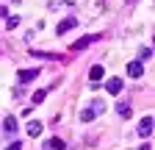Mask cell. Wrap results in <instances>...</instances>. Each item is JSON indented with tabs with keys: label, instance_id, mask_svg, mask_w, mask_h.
Masks as SVG:
<instances>
[{
	"label": "cell",
	"instance_id": "7a4b0ae2",
	"mask_svg": "<svg viewBox=\"0 0 155 150\" xmlns=\"http://www.w3.org/2000/svg\"><path fill=\"white\" fill-rule=\"evenodd\" d=\"M105 89L111 92V95H119V92L125 89V84H122V78H116V75H114V78H108V81H105Z\"/></svg>",
	"mask_w": 155,
	"mask_h": 150
},
{
	"label": "cell",
	"instance_id": "6da1fadb",
	"mask_svg": "<svg viewBox=\"0 0 155 150\" xmlns=\"http://www.w3.org/2000/svg\"><path fill=\"white\" fill-rule=\"evenodd\" d=\"M97 39H100V36H81L78 42L69 45V50H72V53H81V50H86V47H89L91 42H97Z\"/></svg>",
	"mask_w": 155,
	"mask_h": 150
},
{
	"label": "cell",
	"instance_id": "30bf717a",
	"mask_svg": "<svg viewBox=\"0 0 155 150\" xmlns=\"http://www.w3.org/2000/svg\"><path fill=\"white\" fill-rule=\"evenodd\" d=\"M45 97H47V89H36V92H33V97H31V106L45 103Z\"/></svg>",
	"mask_w": 155,
	"mask_h": 150
},
{
	"label": "cell",
	"instance_id": "ba28073f",
	"mask_svg": "<svg viewBox=\"0 0 155 150\" xmlns=\"http://www.w3.org/2000/svg\"><path fill=\"white\" fill-rule=\"evenodd\" d=\"M31 56H36V59H50V61H64V56H58V53H42V50H31Z\"/></svg>",
	"mask_w": 155,
	"mask_h": 150
},
{
	"label": "cell",
	"instance_id": "277c9868",
	"mask_svg": "<svg viewBox=\"0 0 155 150\" xmlns=\"http://www.w3.org/2000/svg\"><path fill=\"white\" fill-rule=\"evenodd\" d=\"M150 134H152V117H144V120L139 122V136H141V139H147Z\"/></svg>",
	"mask_w": 155,
	"mask_h": 150
},
{
	"label": "cell",
	"instance_id": "52a82bcc",
	"mask_svg": "<svg viewBox=\"0 0 155 150\" xmlns=\"http://www.w3.org/2000/svg\"><path fill=\"white\" fill-rule=\"evenodd\" d=\"M127 75H130V78H141V75H144V67L139 61H130L127 64Z\"/></svg>",
	"mask_w": 155,
	"mask_h": 150
},
{
	"label": "cell",
	"instance_id": "8fae6325",
	"mask_svg": "<svg viewBox=\"0 0 155 150\" xmlns=\"http://www.w3.org/2000/svg\"><path fill=\"white\" fill-rule=\"evenodd\" d=\"M42 134V122H28V136H39Z\"/></svg>",
	"mask_w": 155,
	"mask_h": 150
},
{
	"label": "cell",
	"instance_id": "8992f818",
	"mask_svg": "<svg viewBox=\"0 0 155 150\" xmlns=\"http://www.w3.org/2000/svg\"><path fill=\"white\" fill-rule=\"evenodd\" d=\"M103 75H105V70H103V64H94V67L89 70V81H91V84H97V81H100V78H103Z\"/></svg>",
	"mask_w": 155,
	"mask_h": 150
},
{
	"label": "cell",
	"instance_id": "4fadbf2b",
	"mask_svg": "<svg viewBox=\"0 0 155 150\" xmlns=\"http://www.w3.org/2000/svg\"><path fill=\"white\" fill-rule=\"evenodd\" d=\"M94 114H97V108H86V111H81V120H83V122H91Z\"/></svg>",
	"mask_w": 155,
	"mask_h": 150
},
{
	"label": "cell",
	"instance_id": "7c38bea8",
	"mask_svg": "<svg viewBox=\"0 0 155 150\" xmlns=\"http://www.w3.org/2000/svg\"><path fill=\"white\" fill-rule=\"evenodd\" d=\"M116 108H119V117H125V120H127V117L133 114V111H130V103H119Z\"/></svg>",
	"mask_w": 155,
	"mask_h": 150
},
{
	"label": "cell",
	"instance_id": "5b68a950",
	"mask_svg": "<svg viewBox=\"0 0 155 150\" xmlns=\"http://www.w3.org/2000/svg\"><path fill=\"white\" fill-rule=\"evenodd\" d=\"M39 75V70H19L17 72V78H19V84H28V81H33Z\"/></svg>",
	"mask_w": 155,
	"mask_h": 150
},
{
	"label": "cell",
	"instance_id": "e0dca14e",
	"mask_svg": "<svg viewBox=\"0 0 155 150\" xmlns=\"http://www.w3.org/2000/svg\"><path fill=\"white\" fill-rule=\"evenodd\" d=\"M139 150H150V145H141V147H139Z\"/></svg>",
	"mask_w": 155,
	"mask_h": 150
},
{
	"label": "cell",
	"instance_id": "9a60e30c",
	"mask_svg": "<svg viewBox=\"0 0 155 150\" xmlns=\"http://www.w3.org/2000/svg\"><path fill=\"white\" fill-rule=\"evenodd\" d=\"M17 22H19V20H17V17H8V20H6V28L11 31V28H17Z\"/></svg>",
	"mask_w": 155,
	"mask_h": 150
},
{
	"label": "cell",
	"instance_id": "5bb4252c",
	"mask_svg": "<svg viewBox=\"0 0 155 150\" xmlns=\"http://www.w3.org/2000/svg\"><path fill=\"white\" fill-rule=\"evenodd\" d=\"M47 147H53V150H67V145H64L61 139H50V142H47Z\"/></svg>",
	"mask_w": 155,
	"mask_h": 150
},
{
	"label": "cell",
	"instance_id": "9c48e42d",
	"mask_svg": "<svg viewBox=\"0 0 155 150\" xmlns=\"http://www.w3.org/2000/svg\"><path fill=\"white\" fill-rule=\"evenodd\" d=\"M3 131H6V134H17V120H14L11 114L3 120Z\"/></svg>",
	"mask_w": 155,
	"mask_h": 150
},
{
	"label": "cell",
	"instance_id": "ac0fdd59",
	"mask_svg": "<svg viewBox=\"0 0 155 150\" xmlns=\"http://www.w3.org/2000/svg\"><path fill=\"white\" fill-rule=\"evenodd\" d=\"M127 3H136V0H127Z\"/></svg>",
	"mask_w": 155,
	"mask_h": 150
},
{
	"label": "cell",
	"instance_id": "2e32d148",
	"mask_svg": "<svg viewBox=\"0 0 155 150\" xmlns=\"http://www.w3.org/2000/svg\"><path fill=\"white\" fill-rule=\"evenodd\" d=\"M6 150H19V142H14V145H8Z\"/></svg>",
	"mask_w": 155,
	"mask_h": 150
},
{
	"label": "cell",
	"instance_id": "3957f363",
	"mask_svg": "<svg viewBox=\"0 0 155 150\" xmlns=\"http://www.w3.org/2000/svg\"><path fill=\"white\" fill-rule=\"evenodd\" d=\"M75 25H78V20H75V17H67V20H61V22H58L55 33H58V36H64V33H67L69 28H75Z\"/></svg>",
	"mask_w": 155,
	"mask_h": 150
}]
</instances>
